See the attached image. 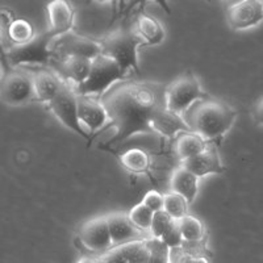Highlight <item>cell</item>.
Instances as JSON below:
<instances>
[{
	"label": "cell",
	"instance_id": "1",
	"mask_svg": "<svg viewBox=\"0 0 263 263\" xmlns=\"http://www.w3.org/2000/svg\"><path fill=\"white\" fill-rule=\"evenodd\" d=\"M166 87L146 82H126L102 98L109 115L105 129L115 128L116 135L102 145V149L121 144L136 133H158L174 137L178 132H192L184 119L171 114L164 100Z\"/></svg>",
	"mask_w": 263,
	"mask_h": 263
},
{
	"label": "cell",
	"instance_id": "2",
	"mask_svg": "<svg viewBox=\"0 0 263 263\" xmlns=\"http://www.w3.org/2000/svg\"><path fill=\"white\" fill-rule=\"evenodd\" d=\"M237 111L221 100H203L196 105L191 115L192 132L197 133L206 142L216 144L221 141L233 126ZM220 144V142H218Z\"/></svg>",
	"mask_w": 263,
	"mask_h": 263
},
{
	"label": "cell",
	"instance_id": "3",
	"mask_svg": "<svg viewBox=\"0 0 263 263\" xmlns=\"http://www.w3.org/2000/svg\"><path fill=\"white\" fill-rule=\"evenodd\" d=\"M144 45V40L141 39L137 30L129 29L115 30L102 41L103 54L116 61L125 75L132 70L140 75L137 53L138 48Z\"/></svg>",
	"mask_w": 263,
	"mask_h": 263
},
{
	"label": "cell",
	"instance_id": "4",
	"mask_svg": "<svg viewBox=\"0 0 263 263\" xmlns=\"http://www.w3.org/2000/svg\"><path fill=\"white\" fill-rule=\"evenodd\" d=\"M126 78L119 63L105 54H100L92 61L91 71L87 81L78 87H74L78 96L100 99L108 92L109 87L117 81Z\"/></svg>",
	"mask_w": 263,
	"mask_h": 263
},
{
	"label": "cell",
	"instance_id": "5",
	"mask_svg": "<svg viewBox=\"0 0 263 263\" xmlns=\"http://www.w3.org/2000/svg\"><path fill=\"white\" fill-rule=\"evenodd\" d=\"M208 95L201 90V86L192 72L180 75L164 90L166 108L171 114L183 117L190 107L199 100H206Z\"/></svg>",
	"mask_w": 263,
	"mask_h": 263
},
{
	"label": "cell",
	"instance_id": "6",
	"mask_svg": "<svg viewBox=\"0 0 263 263\" xmlns=\"http://www.w3.org/2000/svg\"><path fill=\"white\" fill-rule=\"evenodd\" d=\"M57 39L50 30L41 33L24 45L12 46L7 51V58L12 66L48 65L51 58H55L53 40Z\"/></svg>",
	"mask_w": 263,
	"mask_h": 263
},
{
	"label": "cell",
	"instance_id": "7",
	"mask_svg": "<svg viewBox=\"0 0 263 263\" xmlns=\"http://www.w3.org/2000/svg\"><path fill=\"white\" fill-rule=\"evenodd\" d=\"M48 108L66 128L71 129L77 135L91 142L90 135L87 133L86 129L82 126L81 121H79L78 95L75 93L74 88H71L69 84H62L60 93L55 96L53 102L49 103Z\"/></svg>",
	"mask_w": 263,
	"mask_h": 263
},
{
	"label": "cell",
	"instance_id": "8",
	"mask_svg": "<svg viewBox=\"0 0 263 263\" xmlns=\"http://www.w3.org/2000/svg\"><path fill=\"white\" fill-rule=\"evenodd\" d=\"M2 100L8 105H24L37 100L33 75L11 71L2 81Z\"/></svg>",
	"mask_w": 263,
	"mask_h": 263
},
{
	"label": "cell",
	"instance_id": "9",
	"mask_svg": "<svg viewBox=\"0 0 263 263\" xmlns=\"http://www.w3.org/2000/svg\"><path fill=\"white\" fill-rule=\"evenodd\" d=\"M51 48L55 53L57 60L72 57V55L95 60L100 54H103L102 42H96L93 40L77 36L72 33H67L65 36H61L57 41L53 42Z\"/></svg>",
	"mask_w": 263,
	"mask_h": 263
},
{
	"label": "cell",
	"instance_id": "10",
	"mask_svg": "<svg viewBox=\"0 0 263 263\" xmlns=\"http://www.w3.org/2000/svg\"><path fill=\"white\" fill-rule=\"evenodd\" d=\"M263 20V2L241 0L227 8V21L233 30H243L258 25Z\"/></svg>",
	"mask_w": 263,
	"mask_h": 263
},
{
	"label": "cell",
	"instance_id": "11",
	"mask_svg": "<svg viewBox=\"0 0 263 263\" xmlns=\"http://www.w3.org/2000/svg\"><path fill=\"white\" fill-rule=\"evenodd\" d=\"M79 239L84 248L93 253L109 250L114 245H112L107 216L91 218L84 222L79 229Z\"/></svg>",
	"mask_w": 263,
	"mask_h": 263
},
{
	"label": "cell",
	"instance_id": "12",
	"mask_svg": "<svg viewBox=\"0 0 263 263\" xmlns=\"http://www.w3.org/2000/svg\"><path fill=\"white\" fill-rule=\"evenodd\" d=\"M78 116L82 126L90 135L91 141L96 133L109 123V115L100 99L78 96Z\"/></svg>",
	"mask_w": 263,
	"mask_h": 263
},
{
	"label": "cell",
	"instance_id": "13",
	"mask_svg": "<svg viewBox=\"0 0 263 263\" xmlns=\"http://www.w3.org/2000/svg\"><path fill=\"white\" fill-rule=\"evenodd\" d=\"M182 166L195 174L197 178H203L210 174H222L227 171V167L222 164L220 154L217 152V146L212 142L206 145L205 150H203L200 154L187 161H183Z\"/></svg>",
	"mask_w": 263,
	"mask_h": 263
},
{
	"label": "cell",
	"instance_id": "14",
	"mask_svg": "<svg viewBox=\"0 0 263 263\" xmlns=\"http://www.w3.org/2000/svg\"><path fill=\"white\" fill-rule=\"evenodd\" d=\"M109 232H111L112 245L121 246L133 241H141L145 238V232L137 229L129 220L128 213L115 212L107 216Z\"/></svg>",
	"mask_w": 263,
	"mask_h": 263
},
{
	"label": "cell",
	"instance_id": "15",
	"mask_svg": "<svg viewBox=\"0 0 263 263\" xmlns=\"http://www.w3.org/2000/svg\"><path fill=\"white\" fill-rule=\"evenodd\" d=\"M49 16V29L55 37L70 33L74 24V11L65 0H53L46 6Z\"/></svg>",
	"mask_w": 263,
	"mask_h": 263
},
{
	"label": "cell",
	"instance_id": "16",
	"mask_svg": "<svg viewBox=\"0 0 263 263\" xmlns=\"http://www.w3.org/2000/svg\"><path fill=\"white\" fill-rule=\"evenodd\" d=\"M92 61L86 57H65L58 60V67L61 74L69 79L74 87H78L87 81L91 71Z\"/></svg>",
	"mask_w": 263,
	"mask_h": 263
},
{
	"label": "cell",
	"instance_id": "17",
	"mask_svg": "<svg viewBox=\"0 0 263 263\" xmlns=\"http://www.w3.org/2000/svg\"><path fill=\"white\" fill-rule=\"evenodd\" d=\"M171 191L177 192L187 199L190 204L195 200L199 191V178L180 164L171 175Z\"/></svg>",
	"mask_w": 263,
	"mask_h": 263
},
{
	"label": "cell",
	"instance_id": "18",
	"mask_svg": "<svg viewBox=\"0 0 263 263\" xmlns=\"http://www.w3.org/2000/svg\"><path fill=\"white\" fill-rule=\"evenodd\" d=\"M33 83H34V92L39 102L51 103L55 96L60 93L62 82L48 70H40L33 75Z\"/></svg>",
	"mask_w": 263,
	"mask_h": 263
},
{
	"label": "cell",
	"instance_id": "19",
	"mask_svg": "<svg viewBox=\"0 0 263 263\" xmlns=\"http://www.w3.org/2000/svg\"><path fill=\"white\" fill-rule=\"evenodd\" d=\"M208 144L210 142H206L201 136H199L195 132H185L177 138L175 152L183 162L200 154L203 150H205Z\"/></svg>",
	"mask_w": 263,
	"mask_h": 263
},
{
	"label": "cell",
	"instance_id": "20",
	"mask_svg": "<svg viewBox=\"0 0 263 263\" xmlns=\"http://www.w3.org/2000/svg\"><path fill=\"white\" fill-rule=\"evenodd\" d=\"M137 33L144 40L145 45H158L164 40L163 27L149 15H141L137 18Z\"/></svg>",
	"mask_w": 263,
	"mask_h": 263
},
{
	"label": "cell",
	"instance_id": "21",
	"mask_svg": "<svg viewBox=\"0 0 263 263\" xmlns=\"http://www.w3.org/2000/svg\"><path fill=\"white\" fill-rule=\"evenodd\" d=\"M120 162L123 167L135 174L146 173L150 166V158L147 153L142 149H129L120 156Z\"/></svg>",
	"mask_w": 263,
	"mask_h": 263
},
{
	"label": "cell",
	"instance_id": "22",
	"mask_svg": "<svg viewBox=\"0 0 263 263\" xmlns=\"http://www.w3.org/2000/svg\"><path fill=\"white\" fill-rule=\"evenodd\" d=\"M7 36L12 41L13 46H16L24 45L34 39L36 34H34V28L29 21L24 18H15L7 27Z\"/></svg>",
	"mask_w": 263,
	"mask_h": 263
},
{
	"label": "cell",
	"instance_id": "23",
	"mask_svg": "<svg viewBox=\"0 0 263 263\" xmlns=\"http://www.w3.org/2000/svg\"><path fill=\"white\" fill-rule=\"evenodd\" d=\"M189 205L190 203L187 199L177 192L170 191L164 195L163 211L174 221H180L185 216H189Z\"/></svg>",
	"mask_w": 263,
	"mask_h": 263
},
{
	"label": "cell",
	"instance_id": "24",
	"mask_svg": "<svg viewBox=\"0 0 263 263\" xmlns=\"http://www.w3.org/2000/svg\"><path fill=\"white\" fill-rule=\"evenodd\" d=\"M147 239L133 241L125 245L117 246V249L125 257L128 263H149L150 250L147 246Z\"/></svg>",
	"mask_w": 263,
	"mask_h": 263
},
{
	"label": "cell",
	"instance_id": "25",
	"mask_svg": "<svg viewBox=\"0 0 263 263\" xmlns=\"http://www.w3.org/2000/svg\"><path fill=\"white\" fill-rule=\"evenodd\" d=\"M184 242H199L204 237L203 222L195 216H185L179 221Z\"/></svg>",
	"mask_w": 263,
	"mask_h": 263
},
{
	"label": "cell",
	"instance_id": "26",
	"mask_svg": "<svg viewBox=\"0 0 263 263\" xmlns=\"http://www.w3.org/2000/svg\"><path fill=\"white\" fill-rule=\"evenodd\" d=\"M128 217L132 224L135 225L137 229L142 230V232H147L152 228L154 212L150 211L144 203H138L129 211Z\"/></svg>",
	"mask_w": 263,
	"mask_h": 263
},
{
	"label": "cell",
	"instance_id": "27",
	"mask_svg": "<svg viewBox=\"0 0 263 263\" xmlns=\"http://www.w3.org/2000/svg\"><path fill=\"white\" fill-rule=\"evenodd\" d=\"M147 246L150 250L149 263H170L171 249L161 238L147 239Z\"/></svg>",
	"mask_w": 263,
	"mask_h": 263
},
{
	"label": "cell",
	"instance_id": "28",
	"mask_svg": "<svg viewBox=\"0 0 263 263\" xmlns=\"http://www.w3.org/2000/svg\"><path fill=\"white\" fill-rule=\"evenodd\" d=\"M173 218L164 212V211H159V212L154 213L152 228H150L152 237H154V238H162L164 236V233L168 230V228L173 225Z\"/></svg>",
	"mask_w": 263,
	"mask_h": 263
},
{
	"label": "cell",
	"instance_id": "29",
	"mask_svg": "<svg viewBox=\"0 0 263 263\" xmlns=\"http://www.w3.org/2000/svg\"><path fill=\"white\" fill-rule=\"evenodd\" d=\"M161 239L170 249L182 248L183 243H184V238H183L182 230H180L179 221H174L173 225L168 228V230L164 233V236Z\"/></svg>",
	"mask_w": 263,
	"mask_h": 263
},
{
	"label": "cell",
	"instance_id": "30",
	"mask_svg": "<svg viewBox=\"0 0 263 263\" xmlns=\"http://www.w3.org/2000/svg\"><path fill=\"white\" fill-rule=\"evenodd\" d=\"M141 203H144L150 211L157 213L159 212V211H163L164 195L159 194V192L156 191V190H152V191L146 192V195H145Z\"/></svg>",
	"mask_w": 263,
	"mask_h": 263
},
{
	"label": "cell",
	"instance_id": "31",
	"mask_svg": "<svg viewBox=\"0 0 263 263\" xmlns=\"http://www.w3.org/2000/svg\"><path fill=\"white\" fill-rule=\"evenodd\" d=\"M104 260L105 263H128V260H126L125 257L120 253V250L117 248L112 249V250L104 257Z\"/></svg>",
	"mask_w": 263,
	"mask_h": 263
},
{
	"label": "cell",
	"instance_id": "32",
	"mask_svg": "<svg viewBox=\"0 0 263 263\" xmlns=\"http://www.w3.org/2000/svg\"><path fill=\"white\" fill-rule=\"evenodd\" d=\"M253 117L258 125H263V99H260L253 108Z\"/></svg>",
	"mask_w": 263,
	"mask_h": 263
},
{
	"label": "cell",
	"instance_id": "33",
	"mask_svg": "<svg viewBox=\"0 0 263 263\" xmlns=\"http://www.w3.org/2000/svg\"><path fill=\"white\" fill-rule=\"evenodd\" d=\"M78 263H96V259H92V258H82Z\"/></svg>",
	"mask_w": 263,
	"mask_h": 263
},
{
	"label": "cell",
	"instance_id": "34",
	"mask_svg": "<svg viewBox=\"0 0 263 263\" xmlns=\"http://www.w3.org/2000/svg\"><path fill=\"white\" fill-rule=\"evenodd\" d=\"M192 263H208V262H206L205 258L199 257V258H195V259L192 260Z\"/></svg>",
	"mask_w": 263,
	"mask_h": 263
},
{
	"label": "cell",
	"instance_id": "35",
	"mask_svg": "<svg viewBox=\"0 0 263 263\" xmlns=\"http://www.w3.org/2000/svg\"><path fill=\"white\" fill-rule=\"evenodd\" d=\"M96 263H105L104 258H100V259H96Z\"/></svg>",
	"mask_w": 263,
	"mask_h": 263
}]
</instances>
